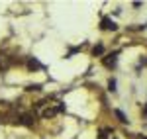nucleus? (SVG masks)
Instances as JSON below:
<instances>
[{
	"label": "nucleus",
	"instance_id": "obj_1",
	"mask_svg": "<svg viewBox=\"0 0 147 139\" xmlns=\"http://www.w3.org/2000/svg\"><path fill=\"white\" fill-rule=\"evenodd\" d=\"M116 63H118V51H114V53H110V55H106V57L102 59V65L106 69H114Z\"/></svg>",
	"mask_w": 147,
	"mask_h": 139
},
{
	"label": "nucleus",
	"instance_id": "obj_2",
	"mask_svg": "<svg viewBox=\"0 0 147 139\" xmlns=\"http://www.w3.org/2000/svg\"><path fill=\"white\" fill-rule=\"evenodd\" d=\"M57 112H65V106H63V104H57L55 108H47V110L41 112V116H43V118H53Z\"/></svg>",
	"mask_w": 147,
	"mask_h": 139
},
{
	"label": "nucleus",
	"instance_id": "obj_3",
	"mask_svg": "<svg viewBox=\"0 0 147 139\" xmlns=\"http://www.w3.org/2000/svg\"><path fill=\"white\" fill-rule=\"evenodd\" d=\"M100 28H102V30H106V32H116V30H118L116 22H114V20H110V18H102Z\"/></svg>",
	"mask_w": 147,
	"mask_h": 139
},
{
	"label": "nucleus",
	"instance_id": "obj_4",
	"mask_svg": "<svg viewBox=\"0 0 147 139\" xmlns=\"http://www.w3.org/2000/svg\"><path fill=\"white\" fill-rule=\"evenodd\" d=\"M18 124H22V126H28V128H30V126H34V118L30 116V114H22L20 120H18Z\"/></svg>",
	"mask_w": 147,
	"mask_h": 139
},
{
	"label": "nucleus",
	"instance_id": "obj_5",
	"mask_svg": "<svg viewBox=\"0 0 147 139\" xmlns=\"http://www.w3.org/2000/svg\"><path fill=\"white\" fill-rule=\"evenodd\" d=\"M28 69L30 71H37V69H43V65H41L37 59L32 57V59H28Z\"/></svg>",
	"mask_w": 147,
	"mask_h": 139
},
{
	"label": "nucleus",
	"instance_id": "obj_6",
	"mask_svg": "<svg viewBox=\"0 0 147 139\" xmlns=\"http://www.w3.org/2000/svg\"><path fill=\"white\" fill-rule=\"evenodd\" d=\"M8 67H10V57L8 55H0V69L8 71Z\"/></svg>",
	"mask_w": 147,
	"mask_h": 139
},
{
	"label": "nucleus",
	"instance_id": "obj_7",
	"mask_svg": "<svg viewBox=\"0 0 147 139\" xmlns=\"http://www.w3.org/2000/svg\"><path fill=\"white\" fill-rule=\"evenodd\" d=\"M114 114H116V118H118V120H120L122 124H127V122H129V120L125 118V114L122 112V110H114Z\"/></svg>",
	"mask_w": 147,
	"mask_h": 139
},
{
	"label": "nucleus",
	"instance_id": "obj_8",
	"mask_svg": "<svg viewBox=\"0 0 147 139\" xmlns=\"http://www.w3.org/2000/svg\"><path fill=\"white\" fill-rule=\"evenodd\" d=\"M102 53H104V45H102V43L94 45V49H92V55H94V57H100Z\"/></svg>",
	"mask_w": 147,
	"mask_h": 139
},
{
	"label": "nucleus",
	"instance_id": "obj_9",
	"mask_svg": "<svg viewBox=\"0 0 147 139\" xmlns=\"http://www.w3.org/2000/svg\"><path fill=\"white\" fill-rule=\"evenodd\" d=\"M26 90H28V92H37V90H41V86H39V84H28V86H26Z\"/></svg>",
	"mask_w": 147,
	"mask_h": 139
},
{
	"label": "nucleus",
	"instance_id": "obj_10",
	"mask_svg": "<svg viewBox=\"0 0 147 139\" xmlns=\"http://www.w3.org/2000/svg\"><path fill=\"white\" fill-rule=\"evenodd\" d=\"M108 88H110V92H116V79L108 81Z\"/></svg>",
	"mask_w": 147,
	"mask_h": 139
},
{
	"label": "nucleus",
	"instance_id": "obj_11",
	"mask_svg": "<svg viewBox=\"0 0 147 139\" xmlns=\"http://www.w3.org/2000/svg\"><path fill=\"white\" fill-rule=\"evenodd\" d=\"M143 118L147 120V104H145V108H143Z\"/></svg>",
	"mask_w": 147,
	"mask_h": 139
},
{
	"label": "nucleus",
	"instance_id": "obj_12",
	"mask_svg": "<svg viewBox=\"0 0 147 139\" xmlns=\"http://www.w3.org/2000/svg\"><path fill=\"white\" fill-rule=\"evenodd\" d=\"M137 139H147V137H143V135H139V137H137Z\"/></svg>",
	"mask_w": 147,
	"mask_h": 139
}]
</instances>
